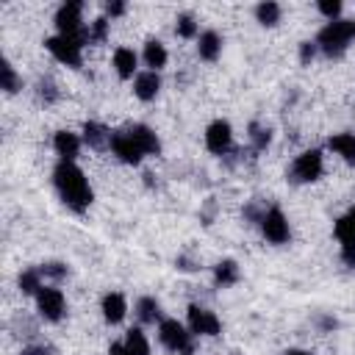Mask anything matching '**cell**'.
<instances>
[{"label":"cell","mask_w":355,"mask_h":355,"mask_svg":"<svg viewBox=\"0 0 355 355\" xmlns=\"http://www.w3.org/2000/svg\"><path fill=\"white\" fill-rule=\"evenodd\" d=\"M111 150H114V155L119 158V161H125V164H139L141 161V150H139V144L128 136V133H114V139H111Z\"/></svg>","instance_id":"cell-11"},{"label":"cell","mask_w":355,"mask_h":355,"mask_svg":"<svg viewBox=\"0 0 355 355\" xmlns=\"http://www.w3.org/2000/svg\"><path fill=\"white\" fill-rule=\"evenodd\" d=\"M158 338L166 349L178 352V355H194V344H191V333L175 322V319H164L161 327H158Z\"/></svg>","instance_id":"cell-3"},{"label":"cell","mask_w":355,"mask_h":355,"mask_svg":"<svg viewBox=\"0 0 355 355\" xmlns=\"http://www.w3.org/2000/svg\"><path fill=\"white\" fill-rule=\"evenodd\" d=\"M44 47L61 61V64H67V67H80V42L78 39H72V36H50L47 42H44Z\"/></svg>","instance_id":"cell-5"},{"label":"cell","mask_w":355,"mask_h":355,"mask_svg":"<svg viewBox=\"0 0 355 355\" xmlns=\"http://www.w3.org/2000/svg\"><path fill=\"white\" fill-rule=\"evenodd\" d=\"M19 355H50V349L47 347H25Z\"/></svg>","instance_id":"cell-35"},{"label":"cell","mask_w":355,"mask_h":355,"mask_svg":"<svg viewBox=\"0 0 355 355\" xmlns=\"http://www.w3.org/2000/svg\"><path fill=\"white\" fill-rule=\"evenodd\" d=\"M144 61H147L150 72L161 69V67L166 64V50H164V44H161V42H155V39H150V42L144 44Z\"/></svg>","instance_id":"cell-19"},{"label":"cell","mask_w":355,"mask_h":355,"mask_svg":"<svg viewBox=\"0 0 355 355\" xmlns=\"http://www.w3.org/2000/svg\"><path fill=\"white\" fill-rule=\"evenodd\" d=\"M136 313H139L141 322H155V319L161 316V308H158V302H155L153 297H141V300L136 302Z\"/></svg>","instance_id":"cell-23"},{"label":"cell","mask_w":355,"mask_h":355,"mask_svg":"<svg viewBox=\"0 0 355 355\" xmlns=\"http://www.w3.org/2000/svg\"><path fill=\"white\" fill-rule=\"evenodd\" d=\"M283 355H311V352H305V349H288V352H283Z\"/></svg>","instance_id":"cell-38"},{"label":"cell","mask_w":355,"mask_h":355,"mask_svg":"<svg viewBox=\"0 0 355 355\" xmlns=\"http://www.w3.org/2000/svg\"><path fill=\"white\" fill-rule=\"evenodd\" d=\"M128 136L139 144V150L144 153V155H158V150H161V144H158V136L147 128V125H133L130 130H128Z\"/></svg>","instance_id":"cell-12"},{"label":"cell","mask_w":355,"mask_h":355,"mask_svg":"<svg viewBox=\"0 0 355 355\" xmlns=\"http://www.w3.org/2000/svg\"><path fill=\"white\" fill-rule=\"evenodd\" d=\"M189 327H191V333H197V336H216L222 324H219V319H216L208 308L191 305V308H189Z\"/></svg>","instance_id":"cell-10"},{"label":"cell","mask_w":355,"mask_h":355,"mask_svg":"<svg viewBox=\"0 0 355 355\" xmlns=\"http://www.w3.org/2000/svg\"><path fill=\"white\" fill-rule=\"evenodd\" d=\"M53 183L61 194V200L72 208V211H86L92 202V189L89 180L83 178V172L72 164V161H61L53 172Z\"/></svg>","instance_id":"cell-1"},{"label":"cell","mask_w":355,"mask_h":355,"mask_svg":"<svg viewBox=\"0 0 355 355\" xmlns=\"http://www.w3.org/2000/svg\"><path fill=\"white\" fill-rule=\"evenodd\" d=\"M197 33V25H194V19L189 17V14H180L178 17V36H183V39H191Z\"/></svg>","instance_id":"cell-28"},{"label":"cell","mask_w":355,"mask_h":355,"mask_svg":"<svg viewBox=\"0 0 355 355\" xmlns=\"http://www.w3.org/2000/svg\"><path fill=\"white\" fill-rule=\"evenodd\" d=\"M3 89L8 92V94H14L17 89H19V78H17V72H14V67L6 61L3 64Z\"/></svg>","instance_id":"cell-27"},{"label":"cell","mask_w":355,"mask_h":355,"mask_svg":"<svg viewBox=\"0 0 355 355\" xmlns=\"http://www.w3.org/2000/svg\"><path fill=\"white\" fill-rule=\"evenodd\" d=\"M83 139L89 141V147H94V150H103V147H108L111 144V133L103 128V125H97V122H86L83 125Z\"/></svg>","instance_id":"cell-17"},{"label":"cell","mask_w":355,"mask_h":355,"mask_svg":"<svg viewBox=\"0 0 355 355\" xmlns=\"http://www.w3.org/2000/svg\"><path fill=\"white\" fill-rule=\"evenodd\" d=\"M36 305H39V313L50 322H58L64 316V294L58 288H39Z\"/></svg>","instance_id":"cell-8"},{"label":"cell","mask_w":355,"mask_h":355,"mask_svg":"<svg viewBox=\"0 0 355 355\" xmlns=\"http://www.w3.org/2000/svg\"><path fill=\"white\" fill-rule=\"evenodd\" d=\"M319 11H322L324 17H330V19H333V17H338L341 3H336V0H322V3H319Z\"/></svg>","instance_id":"cell-32"},{"label":"cell","mask_w":355,"mask_h":355,"mask_svg":"<svg viewBox=\"0 0 355 355\" xmlns=\"http://www.w3.org/2000/svg\"><path fill=\"white\" fill-rule=\"evenodd\" d=\"M114 67H116L119 78H130V75L136 72V53L128 50V47H119V50L114 53Z\"/></svg>","instance_id":"cell-20"},{"label":"cell","mask_w":355,"mask_h":355,"mask_svg":"<svg viewBox=\"0 0 355 355\" xmlns=\"http://www.w3.org/2000/svg\"><path fill=\"white\" fill-rule=\"evenodd\" d=\"M108 33V22L105 19H94L92 28H89V42H103Z\"/></svg>","instance_id":"cell-29"},{"label":"cell","mask_w":355,"mask_h":355,"mask_svg":"<svg viewBox=\"0 0 355 355\" xmlns=\"http://www.w3.org/2000/svg\"><path fill=\"white\" fill-rule=\"evenodd\" d=\"M53 144H55V153L61 155V161H72L78 155V150H80V139L75 133H69V130H58Z\"/></svg>","instance_id":"cell-14"},{"label":"cell","mask_w":355,"mask_h":355,"mask_svg":"<svg viewBox=\"0 0 355 355\" xmlns=\"http://www.w3.org/2000/svg\"><path fill=\"white\" fill-rule=\"evenodd\" d=\"M214 277H216L219 286H233V283L239 280V266H236V261H219L216 269H214Z\"/></svg>","instance_id":"cell-22"},{"label":"cell","mask_w":355,"mask_h":355,"mask_svg":"<svg viewBox=\"0 0 355 355\" xmlns=\"http://www.w3.org/2000/svg\"><path fill=\"white\" fill-rule=\"evenodd\" d=\"M108 355H130V352H128V347H125V344H111Z\"/></svg>","instance_id":"cell-37"},{"label":"cell","mask_w":355,"mask_h":355,"mask_svg":"<svg viewBox=\"0 0 355 355\" xmlns=\"http://www.w3.org/2000/svg\"><path fill=\"white\" fill-rule=\"evenodd\" d=\"M352 39H355V22H352V19H333L330 25H324V28L319 31L316 44L324 50V55L336 58V55H341V53L347 50V44H349Z\"/></svg>","instance_id":"cell-2"},{"label":"cell","mask_w":355,"mask_h":355,"mask_svg":"<svg viewBox=\"0 0 355 355\" xmlns=\"http://www.w3.org/2000/svg\"><path fill=\"white\" fill-rule=\"evenodd\" d=\"M55 25L61 31V36H72L80 44L89 42V31H83V19H80V3H67L58 8L55 14Z\"/></svg>","instance_id":"cell-4"},{"label":"cell","mask_w":355,"mask_h":355,"mask_svg":"<svg viewBox=\"0 0 355 355\" xmlns=\"http://www.w3.org/2000/svg\"><path fill=\"white\" fill-rule=\"evenodd\" d=\"M230 141H233V130H230V125L225 119H216V122L208 125V130H205V147L211 153H216V155L227 153Z\"/></svg>","instance_id":"cell-9"},{"label":"cell","mask_w":355,"mask_h":355,"mask_svg":"<svg viewBox=\"0 0 355 355\" xmlns=\"http://www.w3.org/2000/svg\"><path fill=\"white\" fill-rule=\"evenodd\" d=\"M39 275H42V269H28V272H22L19 275V288L25 291V294H39Z\"/></svg>","instance_id":"cell-26"},{"label":"cell","mask_w":355,"mask_h":355,"mask_svg":"<svg viewBox=\"0 0 355 355\" xmlns=\"http://www.w3.org/2000/svg\"><path fill=\"white\" fill-rule=\"evenodd\" d=\"M125 311H128V302H125L122 294L111 291V294L103 297V316H105V322H111V324L122 322L125 319Z\"/></svg>","instance_id":"cell-13"},{"label":"cell","mask_w":355,"mask_h":355,"mask_svg":"<svg viewBox=\"0 0 355 355\" xmlns=\"http://www.w3.org/2000/svg\"><path fill=\"white\" fill-rule=\"evenodd\" d=\"M313 55H316V44H311V42H302V44H300V61H302V64H308Z\"/></svg>","instance_id":"cell-33"},{"label":"cell","mask_w":355,"mask_h":355,"mask_svg":"<svg viewBox=\"0 0 355 355\" xmlns=\"http://www.w3.org/2000/svg\"><path fill=\"white\" fill-rule=\"evenodd\" d=\"M336 239L338 241H352L355 239V208L336 222Z\"/></svg>","instance_id":"cell-24"},{"label":"cell","mask_w":355,"mask_h":355,"mask_svg":"<svg viewBox=\"0 0 355 355\" xmlns=\"http://www.w3.org/2000/svg\"><path fill=\"white\" fill-rule=\"evenodd\" d=\"M250 130H252V141H255V147L263 150V147L269 144V130H266V128H258V125H252Z\"/></svg>","instance_id":"cell-30"},{"label":"cell","mask_w":355,"mask_h":355,"mask_svg":"<svg viewBox=\"0 0 355 355\" xmlns=\"http://www.w3.org/2000/svg\"><path fill=\"white\" fill-rule=\"evenodd\" d=\"M197 50H200V58H205V61H214V58L219 55V50H222V39H219V33H214V31H205V33L200 36V44H197Z\"/></svg>","instance_id":"cell-18"},{"label":"cell","mask_w":355,"mask_h":355,"mask_svg":"<svg viewBox=\"0 0 355 355\" xmlns=\"http://www.w3.org/2000/svg\"><path fill=\"white\" fill-rule=\"evenodd\" d=\"M105 11H108L111 17H119V14L125 11V6H122V3H108V6H105Z\"/></svg>","instance_id":"cell-36"},{"label":"cell","mask_w":355,"mask_h":355,"mask_svg":"<svg viewBox=\"0 0 355 355\" xmlns=\"http://www.w3.org/2000/svg\"><path fill=\"white\" fill-rule=\"evenodd\" d=\"M330 150L333 153H338L347 164H355V136L352 133H336V136H330Z\"/></svg>","instance_id":"cell-16"},{"label":"cell","mask_w":355,"mask_h":355,"mask_svg":"<svg viewBox=\"0 0 355 355\" xmlns=\"http://www.w3.org/2000/svg\"><path fill=\"white\" fill-rule=\"evenodd\" d=\"M261 230H263V236H266L272 244L288 241V222H286L283 211H277V208H269V211L261 216Z\"/></svg>","instance_id":"cell-7"},{"label":"cell","mask_w":355,"mask_h":355,"mask_svg":"<svg viewBox=\"0 0 355 355\" xmlns=\"http://www.w3.org/2000/svg\"><path fill=\"white\" fill-rule=\"evenodd\" d=\"M322 175V153L319 150H305L302 155H297L294 166H291V180L297 183H311Z\"/></svg>","instance_id":"cell-6"},{"label":"cell","mask_w":355,"mask_h":355,"mask_svg":"<svg viewBox=\"0 0 355 355\" xmlns=\"http://www.w3.org/2000/svg\"><path fill=\"white\" fill-rule=\"evenodd\" d=\"M125 347H128L130 355H150V344H147V338H144V333H141L139 327H130V330H128Z\"/></svg>","instance_id":"cell-21"},{"label":"cell","mask_w":355,"mask_h":355,"mask_svg":"<svg viewBox=\"0 0 355 355\" xmlns=\"http://www.w3.org/2000/svg\"><path fill=\"white\" fill-rule=\"evenodd\" d=\"M42 275H50V277H64V275H67V269H64L61 263H44V266H42Z\"/></svg>","instance_id":"cell-34"},{"label":"cell","mask_w":355,"mask_h":355,"mask_svg":"<svg viewBox=\"0 0 355 355\" xmlns=\"http://www.w3.org/2000/svg\"><path fill=\"white\" fill-rule=\"evenodd\" d=\"M158 89H161V78L155 72H141L136 78V86H133V92H136L139 100H153L158 94Z\"/></svg>","instance_id":"cell-15"},{"label":"cell","mask_w":355,"mask_h":355,"mask_svg":"<svg viewBox=\"0 0 355 355\" xmlns=\"http://www.w3.org/2000/svg\"><path fill=\"white\" fill-rule=\"evenodd\" d=\"M255 17H258L261 25H275V22L280 19V6L272 3V0H266V3H261V6L255 8Z\"/></svg>","instance_id":"cell-25"},{"label":"cell","mask_w":355,"mask_h":355,"mask_svg":"<svg viewBox=\"0 0 355 355\" xmlns=\"http://www.w3.org/2000/svg\"><path fill=\"white\" fill-rule=\"evenodd\" d=\"M341 258L347 266H355V239L352 241H341Z\"/></svg>","instance_id":"cell-31"}]
</instances>
